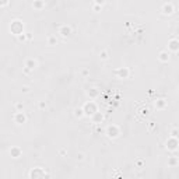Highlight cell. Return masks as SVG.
<instances>
[{"mask_svg":"<svg viewBox=\"0 0 179 179\" xmlns=\"http://www.w3.org/2000/svg\"><path fill=\"white\" fill-rule=\"evenodd\" d=\"M17 38H18L20 42H24V41H27V39H28V35H27V34H20Z\"/></svg>","mask_w":179,"mask_h":179,"instance_id":"603a6c76","label":"cell"},{"mask_svg":"<svg viewBox=\"0 0 179 179\" xmlns=\"http://www.w3.org/2000/svg\"><path fill=\"white\" fill-rule=\"evenodd\" d=\"M16 109H17V111H23V109H24V104H23V102H17V104H16Z\"/></svg>","mask_w":179,"mask_h":179,"instance_id":"d4e9b609","label":"cell"},{"mask_svg":"<svg viewBox=\"0 0 179 179\" xmlns=\"http://www.w3.org/2000/svg\"><path fill=\"white\" fill-rule=\"evenodd\" d=\"M148 129H154V123H153V122H151V123L148 125Z\"/></svg>","mask_w":179,"mask_h":179,"instance_id":"d6a6232c","label":"cell"},{"mask_svg":"<svg viewBox=\"0 0 179 179\" xmlns=\"http://www.w3.org/2000/svg\"><path fill=\"white\" fill-rule=\"evenodd\" d=\"M166 148L169 150V151H175L176 148L179 147V139L176 137H169L168 140H166Z\"/></svg>","mask_w":179,"mask_h":179,"instance_id":"5b68a950","label":"cell"},{"mask_svg":"<svg viewBox=\"0 0 179 179\" xmlns=\"http://www.w3.org/2000/svg\"><path fill=\"white\" fill-rule=\"evenodd\" d=\"M14 122H16L17 125H23V123H25L27 122L25 113H24L23 111H17V113L14 115Z\"/></svg>","mask_w":179,"mask_h":179,"instance_id":"8992f818","label":"cell"},{"mask_svg":"<svg viewBox=\"0 0 179 179\" xmlns=\"http://www.w3.org/2000/svg\"><path fill=\"white\" fill-rule=\"evenodd\" d=\"M171 137L179 139V129H172V130H171Z\"/></svg>","mask_w":179,"mask_h":179,"instance_id":"7402d4cb","label":"cell"},{"mask_svg":"<svg viewBox=\"0 0 179 179\" xmlns=\"http://www.w3.org/2000/svg\"><path fill=\"white\" fill-rule=\"evenodd\" d=\"M178 95H179V87H178Z\"/></svg>","mask_w":179,"mask_h":179,"instance_id":"836d02e7","label":"cell"},{"mask_svg":"<svg viewBox=\"0 0 179 179\" xmlns=\"http://www.w3.org/2000/svg\"><path fill=\"white\" fill-rule=\"evenodd\" d=\"M7 4H8V0H1V1H0V6L1 7H6Z\"/></svg>","mask_w":179,"mask_h":179,"instance_id":"f1b7e54d","label":"cell"},{"mask_svg":"<svg viewBox=\"0 0 179 179\" xmlns=\"http://www.w3.org/2000/svg\"><path fill=\"white\" fill-rule=\"evenodd\" d=\"M74 115H76V118H83V116H85V113H84V109L83 108H77L76 111H74Z\"/></svg>","mask_w":179,"mask_h":179,"instance_id":"d6986e66","label":"cell"},{"mask_svg":"<svg viewBox=\"0 0 179 179\" xmlns=\"http://www.w3.org/2000/svg\"><path fill=\"white\" fill-rule=\"evenodd\" d=\"M106 134H108L109 139H116L121 134V129H119V126H116V125H111V126L106 128Z\"/></svg>","mask_w":179,"mask_h":179,"instance_id":"277c9868","label":"cell"},{"mask_svg":"<svg viewBox=\"0 0 179 179\" xmlns=\"http://www.w3.org/2000/svg\"><path fill=\"white\" fill-rule=\"evenodd\" d=\"M37 60H34V59H28L25 62V67H28V69H31V70H34L35 67H37Z\"/></svg>","mask_w":179,"mask_h":179,"instance_id":"2e32d148","label":"cell"},{"mask_svg":"<svg viewBox=\"0 0 179 179\" xmlns=\"http://www.w3.org/2000/svg\"><path fill=\"white\" fill-rule=\"evenodd\" d=\"M83 109H84V113H85V116H90V118H91V116L97 112V104L94 102V101H88V102L84 104Z\"/></svg>","mask_w":179,"mask_h":179,"instance_id":"7a4b0ae2","label":"cell"},{"mask_svg":"<svg viewBox=\"0 0 179 179\" xmlns=\"http://www.w3.org/2000/svg\"><path fill=\"white\" fill-rule=\"evenodd\" d=\"M45 176H51L48 172H45L42 168H34L31 172H30V178L31 179H37V178H45Z\"/></svg>","mask_w":179,"mask_h":179,"instance_id":"3957f363","label":"cell"},{"mask_svg":"<svg viewBox=\"0 0 179 179\" xmlns=\"http://www.w3.org/2000/svg\"><path fill=\"white\" fill-rule=\"evenodd\" d=\"M168 51L169 52H178L179 51V39L172 38L168 42Z\"/></svg>","mask_w":179,"mask_h":179,"instance_id":"ba28073f","label":"cell"},{"mask_svg":"<svg viewBox=\"0 0 179 179\" xmlns=\"http://www.w3.org/2000/svg\"><path fill=\"white\" fill-rule=\"evenodd\" d=\"M32 7H34L35 10H42V8L45 7V4H44V1H42V0H34Z\"/></svg>","mask_w":179,"mask_h":179,"instance_id":"5bb4252c","label":"cell"},{"mask_svg":"<svg viewBox=\"0 0 179 179\" xmlns=\"http://www.w3.org/2000/svg\"><path fill=\"white\" fill-rule=\"evenodd\" d=\"M91 119H92V123H94V125H99V123H102V122H104L105 116H104L101 112H98V111H97L95 113L91 116Z\"/></svg>","mask_w":179,"mask_h":179,"instance_id":"8fae6325","label":"cell"},{"mask_svg":"<svg viewBox=\"0 0 179 179\" xmlns=\"http://www.w3.org/2000/svg\"><path fill=\"white\" fill-rule=\"evenodd\" d=\"M76 158H77V161H83L84 160V154L83 153H78L76 155Z\"/></svg>","mask_w":179,"mask_h":179,"instance_id":"484cf974","label":"cell"},{"mask_svg":"<svg viewBox=\"0 0 179 179\" xmlns=\"http://www.w3.org/2000/svg\"><path fill=\"white\" fill-rule=\"evenodd\" d=\"M59 34H60L63 38H69L71 34H73V30H71V27H69V25H62L60 30H59Z\"/></svg>","mask_w":179,"mask_h":179,"instance_id":"9c48e42d","label":"cell"},{"mask_svg":"<svg viewBox=\"0 0 179 179\" xmlns=\"http://www.w3.org/2000/svg\"><path fill=\"white\" fill-rule=\"evenodd\" d=\"M168 165H169V166L178 165V158H176V157H171V158L168 160Z\"/></svg>","mask_w":179,"mask_h":179,"instance_id":"44dd1931","label":"cell"},{"mask_svg":"<svg viewBox=\"0 0 179 179\" xmlns=\"http://www.w3.org/2000/svg\"><path fill=\"white\" fill-rule=\"evenodd\" d=\"M166 105V101L165 99H162V98H158L157 101H155V108L157 109H164Z\"/></svg>","mask_w":179,"mask_h":179,"instance_id":"9a60e30c","label":"cell"},{"mask_svg":"<svg viewBox=\"0 0 179 179\" xmlns=\"http://www.w3.org/2000/svg\"><path fill=\"white\" fill-rule=\"evenodd\" d=\"M88 74H90V71L87 70V69H84V70H83V76H88Z\"/></svg>","mask_w":179,"mask_h":179,"instance_id":"4dcf8cb0","label":"cell"},{"mask_svg":"<svg viewBox=\"0 0 179 179\" xmlns=\"http://www.w3.org/2000/svg\"><path fill=\"white\" fill-rule=\"evenodd\" d=\"M148 112H150V109H148V108L143 109V115H148Z\"/></svg>","mask_w":179,"mask_h":179,"instance_id":"f546056e","label":"cell"},{"mask_svg":"<svg viewBox=\"0 0 179 179\" xmlns=\"http://www.w3.org/2000/svg\"><path fill=\"white\" fill-rule=\"evenodd\" d=\"M88 95H90V98H97V97L99 95V91H98V88H91L88 91Z\"/></svg>","mask_w":179,"mask_h":179,"instance_id":"e0dca14e","label":"cell"},{"mask_svg":"<svg viewBox=\"0 0 179 179\" xmlns=\"http://www.w3.org/2000/svg\"><path fill=\"white\" fill-rule=\"evenodd\" d=\"M169 59H171V52H169V51L160 52V55H158V60H160V62L166 63V62H169Z\"/></svg>","mask_w":179,"mask_h":179,"instance_id":"7c38bea8","label":"cell"},{"mask_svg":"<svg viewBox=\"0 0 179 179\" xmlns=\"http://www.w3.org/2000/svg\"><path fill=\"white\" fill-rule=\"evenodd\" d=\"M21 154H23V151L20 147H11V150H10V155L13 158H18V157H21Z\"/></svg>","mask_w":179,"mask_h":179,"instance_id":"4fadbf2b","label":"cell"},{"mask_svg":"<svg viewBox=\"0 0 179 179\" xmlns=\"http://www.w3.org/2000/svg\"><path fill=\"white\" fill-rule=\"evenodd\" d=\"M48 45H51V46H55V45H58V39H56V37H53V35L48 37Z\"/></svg>","mask_w":179,"mask_h":179,"instance_id":"ac0fdd59","label":"cell"},{"mask_svg":"<svg viewBox=\"0 0 179 179\" xmlns=\"http://www.w3.org/2000/svg\"><path fill=\"white\" fill-rule=\"evenodd\" d=\"M92 10L98 13V11H101V10H102V6H101V4H97V3H94V4H92Z\"/></svg>","mask_w":179,"mask_h":179,"instance_id":"cb8c5ba5","label":"cell"},{"mask_svg":"<svg viewBox=\"0 0 179 179\" xmlns=\"http://www.w3.org/2000/svg\"><path fill=\"white\" fill-rule=\"evenodd\" d=\"M95 3H97V4H101V6H102V4H104V0H95Z\"/></svg>","mask_w":179,"mask_h":179,"instance_id":"1f68e13d","label":"cell"},{"mask_svg":"<svg viewBox=\"0 0 179 179\" xmlns=\"http://www.w3.org/2000/svg\"><path fill=\"white\" fill-rule=\"evenodd\" d=\"M21 91H23L24 94H27V92H30V87H27V85H24V87L21 88Z\"/></svg>","mask_w":179,"mask_h":179,"instance_id":"83f0119b","label":"cell"},{"mask_svg":"<svg viewBox=\"0 0 179 179\" xmlns=\"http://www.w3.org/2000/svg\"><path fill=\"white\" fill-rule=\"evenodd\" d=\"M10 32L18 37L20 34H24V24L20 20H13L10 24Z\"/></svg>","mask_w":179,"mask_h":179,"instance_id":"6da1fadb","label":"cell"},{"mask_svg":"<svg viewBox=\"0 0 179 179\" xmlns=\"http://www.w3.org/2000/svg\"><path fill=\"white\" fill-rule=\"evenodd\" d=\"M99 59H101V60H108V59H109L108 51H101V52H99Z\"/></svg>","mask_w":179,"mask_h":179,"instance_id":"ffe728a7","label":"cell"},{"mask_svg":"<svg viewBox=\"0 0 179 179\" xmlns=\"http://www.w3.org/2000/svg\"><path fill=\"white\" fill-rule=\"evenodd\" d=\"M115 73L119 78H129V76H130V69H129V67H121V69H118Z\"/></svg>","mask_w":179,"mask_h":179,"instance_id":"52a82bcc","label":"cell"},{"mask_svg":"<svg viewBox=\"0 0 179 179\" xmlns=\"http://www.w3.org/2000/svg\"><path fill=\"white\" fill-rule=\"evenodd\" d=\"M46 108V102H45V101H41V102H39V109H45Z\"/></svg>","mask_w":179,"mask_h":179,"instance_id":"4316f807","label":"cell"},{"mask_svg":"<svg viewBox=\"0 0 179 179\" xmlns=\"http://www.w3.org/2000/svg\"><path fill=\"white\" fill-rule=\"evenodd\" d=\"M161 11L165 14V16H171V14H173V11H175V7H173L172 3H165V4L162 6V8H161Z\"/></svg>","mask_w":179,"mask_h":179,"instance_id":"30bf717a","label":"cell"}]
</instances>
